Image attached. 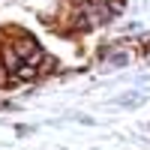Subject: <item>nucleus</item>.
Here are the masks:
<instances>
[{
	"label": "nucleus",
	"instance_id": "nucleus-1",
	"mask_svg": "<svg viewBox=\"0 0 150 150\" xmlns=\"http://www.w3.org/2000/svg\"><path fill=\"white\" fill-rule=\"evenodd\" d=\"M3 66H6L9 72L18 69V57H15V51H3Z\"/></svg>",
	"mask_w": 150,
	"mask_h": 150
},
{
	"label": "nucleus",
	"instance_id": "nucleus-2",
	"mask_svg": "<svg viewBox=\"0 0 150 150\" xmlns=\"http://www.w3.org/2000/svg\"><path fill=\"white\" fill-rule=\"evenodd\" d=\"M6 72H9V69H3V66H0V84H6Z\"/></svg>",
	"mask_w": 150,
	"mask_h": 150
}]
</instances>
